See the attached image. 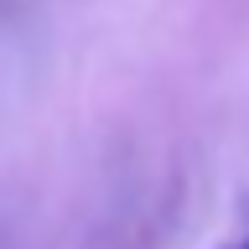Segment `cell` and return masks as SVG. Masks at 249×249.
Wrapping results in <instances>:
<instances>
[{
	"mask_svg": "<svg viewBox=\"0 0 249 249\" xmlns=\"http://www.w3.org/2000/svg\"><path fill=\"white\" fill-rule=\"evenodd\" d=\"M229 249H249V239H239V244H229Z\"/></svg>",
	"mask_w": 249,
	"mask_h": 249,
	"instance_id": "1",
	"label": "cell"
}]
</instances>
